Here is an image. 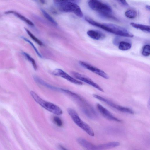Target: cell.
<instances>
[{
  "label": "cell",
  "mask_w": 150,
  "mask_h": 150,
  "mask_svg": "<svg viewBox=\"0 0 150 150\" xmlns=\"http://www.w3.org/2000/svg\"><path fill=\"white\" fill-rule=\"evenodd\" d=\"M30 94L37 103L47 111L58 115L62 114V110L57 105L43 100L33 91H30Z\"/></svg>",
  "instance_id": "obj_1"
},
{
  "label": "cell",
  "mask_w": 150,
  "mask_h": 150,
  "mask_svg": "<svg viewBox=\"0 0 150 150\" xmlns=\"http://www.w3.org/2000/svg\"><path fill=\"white\" fill-rule=\"evenodd\" d=\"M67 111L74 122L79 127L91 136H94V133L90 127L80 118L74 109L69 108Z\"/></svg>",
  "instance_id": "obj_2"
},
{
  "label": "cell",
  "mask_w": 150,
  "mask_h": 150,
  "mask_svg": "<svg viewBox=\"0 0 150 150\" xmlns=\"http://www.w3.org/2000/svg\"><path fill=\"white\" fill-rule=\"evenodd\" d=\"M105 28V30L120 36L132 38L134 35L126 29L115 24L104 23Z\"/></svg>",
  "instance_id": "obj_3"
},
{
  "label": "cell",
  "mask_w": 150,
  "mask_h": 150,
  "mask_svg": "<svg viewBox=\"0 0 150 150\" xmlns=\"http://www.w3.org/2000/svg\"><path fill=\"white\" fill-rule=\"evenodd\" d=\"M59 10L62 11L74 13L79 17H82L83 14L79 6L70 1H66L58 4Z\"/></svg>",
  "instance_id": "obj_4"
},
{
  "label": "cell",
  "mask_w": 150,
  "mask_h": 150,
  "mask_svg": "<svg viewBox=\"0 0 150 150\" xmlns=\"http://www.w3.org/2000/svg\"><path fill=\"white\" fill-rule=\"evenodd\" d=\"M88 3L91 9L98 12L100 14L110 13L112 12V9L109 6L98 0H89Z\"/></svg>",
  "instance_id": "obj_5"
},
{
  "label": "cell",
  "mask_w": 150,
  "mask_h": 150,
  "mask_svg": "<svg viewBox=\"0 0 150 150\" xmlns=\"http://www.w3.org/2000/svg\"><path fill=\"white\" fill-rule=\"evenodd\" d=\"M93 96L94 98L105 103L112 108L120 111L132 114H133L134 113V111L131 108L118 105L98 95L93 94Z\"/></svg>",
  "instance_id": "obj_6"
},
{
  "label": "cell",
  "mask_w": 150,
  "mask_h": 150,
  "mask_svg": "<svg viewBox=\"0 0 150 150\" xmlns=\"http://www.w3.org/2000/svg\"><path fill=\"white\" fill-rule=\"evenodd\" d=\"M79 63L81 65L86 69L98 75L105 79H108V75L103 71L94 67L92 65L84 61H80Z\"/></svg>",
  "instance_id": "obj_7"
},
{
  "label": "cell",
  "mask_w": 150,
  "mask_h": 150,
  "mask_svg": "<svg viewBox=\"0 0 150 150\" xmlns=\"http://www.w3.org/2000/svg\"><path fill=\"white\" fill-rule=\"evenodd\" d=\"M71 73L74 77L88 84L101 92L104 91L103 89L100 86L87 76L76 72H72Z\"/></svg>",
  "instance_id": "obj_8"
},
{
  "label": "cell",
  "mask_w": 150,
  "mask_h": 150,
  "mask_svg": "<svg viewBox=\"0 0 150 150\" xmlns=\"http://www.w3.org/2000/svg\"><path fill=\"white\" fill-rule=\"evenodd\" d=\"M52 74L54 75L61 77L76 84L82 85L83 84L81 82L74 78L61 69H55L53 71Z\"/></svg>",
  "instance_id": "obj_9"
},
{
  "label": "cell",
  "mask_w": 150,
  "mask_h": 150,
  "mask_svg": "<svg viewBox=\"0 0 150 150\" xmlns=\"http://www.w3.org/2000/svg\"><path fill=\"white\" fill-rule=\"evenodd\" d=\"M96 107L99 112L106 119L119 122L121 121L120 120L114 117L108 110L100 104H97Z\"/></svg>",
  "instance_id": "obj_10"
},
{
  "label": "cell",
  "mask_w": 150,
  "mask_h": 150,
  "mask_svg": "<svg viewBox=\"0 0 150 150\" xmlns=\"http://www.w3.org/2000/svg\"><path fill=\"white\" fill-rule=\"evenodd\" d=\"M87 33L90 38L96 40L103 39L105 37L104 34L98 30H90L87 32Z\"/></svg>",
  "instance_id": "obj_11"
},
{
  "label": "cell",
  "mask_w": 150,
  "mask_h": 150,
  "mask_svg": "<svg viewBox=\"0 0 150 150\" xmlns=\"http://www.w3.org/2000/svg\"><path fill=\"white\" fill-rule=\"evenodd\" d=\"M5 13L6 14H13L18 18L24 21L29 25L32 26H33L34 25L33 23L31 21L17 12L13 11H9L6 12Z\"/></svg>",
  "instance_id": "obj_12"
},
{
  "label": "cell",
  "mask_w": 150,
  "mask_h": 150,
  "mask_svg": "<svg viewBox=\"0 0 150 150\" xmlns=\"http://www.w3.org/2000/svg\"><path fill=\"white\" fill-rule=\"evenodd\" d=\"M77 141L83 147L89 150H94L95 145L82 138H78Z\"/></svg>",
  "instance_id": "obj_13"
},
{
  "label": "cell",
  "mask_w": 150,
  "mask_h": 150,
  "mask_svg": "<svg viewBox=\"0 0 150 150\" xmlns=\"http://www.w3.org/2000/svg\"><path fill=\"white\" fill-rule=\"evenodd\" d=\"M130 25L133 28L139 29L143 31L149 33L150 32V26L148 25L131 22Z\"/></svg>",
  "instance_id": "obj_14"
},
{
  "label": "cell",
  "mask_w": 150,
  "mask_h": 150,
  "mask_svg": "<svg viewBox=\"0 0 150 150\" xmlns=\"http://www.w3.org/2000/svg\"><path fill=\"white\" fill-rule=\"evenodd\" d=\"M132 47L131 44L128 42L122 41L119 44L118 48L119 50L125 51L130 49Z\"/></svg>",
  "instance_id": "obj_15"
},
{
  "label": "cell",
  "mask_w": 150,
  "mask_h": 150,
  "mask_svg": "<svg viewBox=\"0 0 150 150\" xmlns=\"http://www.w3.org/2000/svg\"><path fill=\"white\" fill-rule=\"evenodd\" d=\"M41 11L45 17L49 21L55 25L57 26L58 25L56 21L45 11L43 9H41Z\"/></svg>",
  "instance_id": "obj_16"
},
{
  "label": "cell",
  "mask_w": 150,
  "mask_h": 150,
  "mask_svg": "<svg viewBox=\"0 0 150 150\" xmlns=\"http://www.w3.org/2000/svg\"><path fill=\"white\" fill-rule=\"evenodd\" d=\"M25 29L30 37L38 45L41 46L43 45L42 42L28 30L26 28Z\"/></svg>",
  "instance_id": "obj_17"
},
{
  "label": "cell",
  "mask_w": 150,
  "mask_h": 150,
  "mask_svg": "<svg viewBox=\"0 0 150 150\" xmlns=\"http://www.w3.org/2000/svg\"><path fill=\"white\" fill-rule=\"evenodd\" d=\"M125 15L126 17L132 19L136 17L137 15V13L134 10H129L125 11Z\"/></svg>",
  "instance_id": "obj_18"
},
{
  "label": "cell",
  "mask_w": 150,
  "mask_h": 150,
  "mask_svg": "<svg viewBox=\"0 0 150 150\" xmlns=\"http://www.w3.org/2000/svg\"><path fill=\"white\" fill-rule=\"evenodd\" d=\"M35 80V81L37 83H39L44 86H45L48 88H49L50 89L54 90H58L57 88H55L54 86H53L51 85H50L49 84L46 83L44 81L40 79L39 78L37 77H35L34 78Z\"/></svg>",
  "instance_id": "obj_19"
},
{
  "label": "cell",
  "mask_w": 150,
  "mask_h": 150,
  "mask_svg": "<svg viewBox=\"0 0 150 150\" xmlns=\"http://www.w3.org/2000/svg\"><path fill=\"white\" fill-rule=\"evenodd\" d=\"M22 53L26 58L31 63L34 69L35 70H36L37 67L34 59L26 53L23 52Z\"/></svg>",
  "instance_id": "obj_20"
},
{
  "label": "cell",
  "mask_w": 150,
  "mask_h": 150,
  "mask_svg": "<svg viewBox=\"0 0 150 150\" xmlns=\"http://www.w3.org/2000/svg\"><path fill=\"white\" fill-rule=\"evenodd\" d=\"M142 54L145 57L149 56L150 54V46L149 45H144L142 52Z\"/></svg>",
  "instance_id": "obj_21"
},
{
  "label": "cell",
  "mask_w": 150,
  "mask_h": 150,
  "mask_svg": "<svg viewBox=\"0 0 150 150\" xmlns=\"http://www.w3.org/2000/svg\"><path fill=\"white\" fill-rule=\"evenodd\" d=\"M22 38L24 39L26 41L28 42L33 47L36 53L37 54V55L40 57L42 58V55L40 53L38 50L37 49L36 47H35L33 44L27 38H25L23 37H22Z\"/></svg>",
  "instance_id": "obj_22"
},
{
  "label": "cell",
  "mask_w": 150,
  "mask_h": 150,
  "mask_svg": "<svg viewBox=\"0 0 150 150\" xmlns=\"http://www.w3.org/2000/svg\"><path fill=\"white\" fill-rule=\"evenodd\" d=\"M53 121L59 127L62 126L63 122L61 119L57 116H55L53 118Z\"/></svg>",
  "instance_id": "obj_23"
},
{
  "label": "cell",
  "mask_w": 150,
  "mask_h": 150,
  "mask_svg": "<svg viewBox=\"0 0 150 150\" xmlns=\"http://www.w3.org/2000/svg\"><path fill=\"white\" fill-rule=\"evenodd\" d=\"M72 0H53V1L55 3L59 4L64 1H69Z\"/></svg>",
  "instance_id": "obj_24"
},
{
  "label": "cell",
  "mask_w": 150,
  "mask_h": 150,
  "mask_svg": "<svg viewBox=\"0 0 150 150\" xmlns=\"http://www.w3.org/2000/svg\"><path fill=\"white\" fill-rule=\"evenodd\" d=\"M125 6L128 5V3L126 0H119Z\"/></svg>",
  "instance_id": "obj_25"
},
{
  "label": "cell",
  "mask_w": 150,
  "mask_h": 150,
  "mask_svg": "<svg viewBox=\"0 0 150 150\" xmlns=\"http://www.w3.org/2000/svg\"><path fill=\"white\" fill-rule=\"evenodd\" d=\"M146 9L149 11L150 10V6L149 5H147L146 6Z\"/></svg>",
  "instance_id": "obj_26"
},
{
  "label": "cell",
  "mask_w": 150,
  "mask_h": 150,
  "mask_svg": "<svg viewBox=\"0 0 150 150\" xmlns=\"http://www.w3.org/2000/svg\"><path fill=\"white\" fill-rule=\"evenodd\" d=\"M59 147L62 149H63V150L67 149H66L65 147H63V146H61V145H59Z\"/></svg>",
  "instance_id": "obj_27"
}]
</instances>
